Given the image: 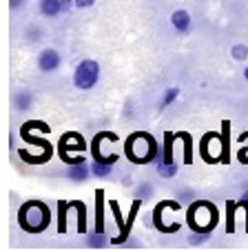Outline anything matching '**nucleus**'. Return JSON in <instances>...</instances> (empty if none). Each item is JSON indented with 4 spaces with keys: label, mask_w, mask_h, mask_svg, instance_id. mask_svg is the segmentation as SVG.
I'll use <instances>...</instances> for the list:
<instances>
[{
    "label": "nucleus",
    "mask_w": 248,
    "mask_h": 251,
    "mask_svg": "<svg viewBox=\"0 0 248 251\" xmlns=\"http://www.w3.org/2000/svg\"><path fill=\"white\" fill-rule=\"evenodd\" d=\"M100 78V65L95 60H82L75 67L73 74V85L78 89H93L95 82Z\"/></svg>",
    "instance_id": "nucleus-3"
},
{
    "label": "nucleus",
    "mask_w": 248,
    "mask_h": 251,
    "mask_svg": "<svg viewBox=\"0 0 248 251\" xmlns=\"http://www.w3.org/2000/svg\"><path fill=\"white\" fill-rule=\"evenodd\" d=\"M244 76H246V80H248V67H246V71H244Z\"/></svg>",
    "instance_id": "nucleus-19"
},
{
    "label": "nucleus",
    "mask_w": 248,
    "mask_h": 251,
    "mask_svg": "<svg viewBox=\"0 0 248 251\" xmlns=\"http://www.w3.org/2000/svg\"><path fill=\"white\" fill-rule=\"evenodd\" d=\"M158 171L164 178H173V176L178 174V165H175V162H158Z\"/></svg>",
    "instance_id": "nucleus-9"
},
{
    "label": "nucleus",
    "mask_w": 248,
    "mask_h": 251,
    "mask_svg": "<svg viewBox=\"0 0 248 251\" xmlns=\"http://www.w3.org/2000/svg\"><path fill=\"white\" fill-rule=\"evenodd\" d=\"M171 23H173V27L178 29V31H188V27H191V16H188V11L184 9H178L173 11V16H171Z\"/></svg>",
    "instance_id": "nucleus-5"
},
{
    "label": "nucleus",
    "mask_w": 248,
    "mask_h": 251,
    "mask_svg": "<svg viewBox=\"0 0 248 251\" xmlns=\"http://www.w3.org/2000/svg\"><path fill=\"white\" fill-rule=\"evenodd\" d=\"M113 165L111 162H104V160H93V167H91V171H93V176H100V178H107L109 174H111Z\"/></svg>",
    "instance_id": "nucleus-8"
},
{
    "label": "nucleus",
    "mask_w": 248,
    "mask_h": 251,
    "mask_svg": "<svg viewBox=\"0 0 248 251\" xmlns=\"http://www.w3.org/2000/svg\"><path fill=\"white\" fill-rule=\"evenodd\" d=\"M62 9H65V7H62V0H40V11H43L45 16H49V18L58 16Z\"/></svg>",
    "instance_id": "nucleus-6"
},
{
    "label": "nucleus",
    "mask_w": 248,
    "mask_h": 251,
    "mask_svg": "<svg viewBox=\"0 0 248 251\" xmlns=\"http://www.w3.org/2000/svg\"><path fill=\"white\" fill-rule=\"evenodd\" d=\"M51 220V213L43 202H27L20 209V225L27 229L29 233L43 231Z\"/></svg>",
    "instance_id": "nucleus-1"
},
{
    "label": "nucleus",
    "mask_w": 248,
    "mask_h": 251,
    "mask_svg": "<svg viewBox=\"0 0 248 251\" xmlns=\"http://www.w3.org/2000/svg\"><path fill=\"white\" fill-rule=\"evenodd\" d=\"M127 153L131 156L133 162L144 165V162H151L155 158L158 147H155V140L151 136H146V133H133L131 140L127 142Z\"/></svg>",
    "instance_id": "nucleus-2"
},
{
    "label": "nucleus",
    "mask_w": 248,
    "mask_h": 251,
    "mask_svg": "<svg viewBox=\"0 0 248 251\" xmlns=\"http://www.w3.org/2000/svg\"><path fill=\"white\" fill-rule=\"evenodd\" d=\"M38 67H40V71H53L60 67V53L56 51V49H45L43 53H40V58H38Z\"/></svg>",
    "instance_id": "nucleus-4"
},
{
    "label": "nucleus",
    "mask_w": 248,
    "mask_h": 251,
    "mask_svg": "<svg viewBox=\"0 0 248 251\" xmlns=\"http://www.w3.org/2000/svg\"><path fill=\"white\" fill-rule=\"evenodd\" d=\"M230 53H233V58H237V60H244V58L248 56V47L246 45H235Z\"/></svg>",
    "instance_id": "nucleus-13"
},
{
    "label": "nucleus",
    "mask_w": 248,
    "mask_h": 251,
    "mask_svg": "<svg viewBox=\"0 0 248 251\" xmlns=\"http://www.w3.org/2000/svg\"><path fill=\"white\" fill-rule=\"evenodd\" d=\"M67 176H69L71 180H75V182H82V180H87V176H89V169H87L82 162H75V165L69 167Z\"/></svg>",
    "instance_id": "nucleus-7"
},
{
    "label": "nucleus",
    "mask_w": 248,
    "mask_h": 251,
    "mask_svg": "<svg viewBox=\"0 0 248 251\" xmlns=\"http://www.w3.org/2000/svg\"><path fill=\"white\" fill-rule=\"evenodd\" d=\"M151 191H153V187H151V185H142L140 189L135 191V196H137V198H149Z\"/></svg>",
    "instance_id": "nucleus-15"
},
{
    "label": "nucleus",
    "mask_w": 248,
    "mask_h": 251,
    "mask_svg": "<svg viewBox=\"0 0 248 251\" xmlns=\"http://www.w3.org/2000/svg\"><path fill=\"white\" fill-rule=\"evenodd\" d=\"M62 7H65V9H69V7H71V0H62Z\"/></svg>",
    "instance_id": "nucleus-18"
},
{
    "label": "nucleus",
    "mask_w": 248,
    "mask_h": 251,
    "mask_svg": "<svg viewBox=\"0 0 248 251\" xmlns=\"http://www.w3.org/2000/svg\"><path fill=\"white\" fill-rule=\"evenodd\" d=\"M208 240V231L204 233H195V236H191V245H202V242Z\"/></svg>",
    "instance_id": "nucleus-14"
},
{
    "label": "nucleus",
    "mask_w": 248,
    "mask_h": 251,
    "mask_svg": "<svg viewBox=\"0 0 248 251\" xmlns=\"http://www.w3.org/2000/svg\"><path fill=\"white\" fill-rule=\"evenodd\" d=\"M20 5H24V0H11V7H14V9L20 7Z\"/></svg>",
    "instance_id": "nucleus-17"
},
{
    "label": "nucleus",
    "mask_w": 248,
    "mask_h": 251,
    "mask_svg": "<svg viewBox=\"0 0 248 251\" xmlns=\"http://www.w3.org/2000/svg\"><path fill=\"white\" fill-rule=\"evenodd\" d=\"M16 104H18V109H29V107H31V96H29V91H23V94L16 96Z\"/></svg>",
    "instance_id": "nucleus-11"
},
{
    "label": "nucleus",
    "mask_w": 248,
    "mask_h": 251,
    "mask_svg": "<svg viewBox=\"0 0 248 251\" xmlns=\"http://www.w3.org/2000/svg\"><path fill=\"white\" fill-rule=\"evenodd\" d=\"M75 7H80V9H87V7H91L95 2V0H73Z\"/></svg>",
    "instance_id": "nucleus-16"
},
{
    "label": "nucleus",
    "mask_w": 248,
    "mask_h": 251,
    "mask_svg": "<svg viewBox=\"0 0 248 251\" xmlns=\"http://www.w3.org/2000/svg\"><path fill=\"white\" fill-rule=\"evenodd\" d=\"M87 245L93 247V249H102V247L107 245V238L102 236V231H95V233H91V236H87Z\"/></svg>",
    "instance_id": "nucleus-10"
},
{
    "label": "nucleus",
    "mask_w": 248,
    "mask_h": 251,
    "mask_svg": "<svg viewBox=\"0 0 248 251\" xmlns=\"http://www.w3.org/2000/svg\"><path fill=\"white\" fill-rule=\"evenodd\" d=\"M178 96H180V89H178V87H171V89L164 94V98H162V107H169V104L173 102Z\"/></svg>",
    "instance_id": "nucleus-12"
}]
</instances>
